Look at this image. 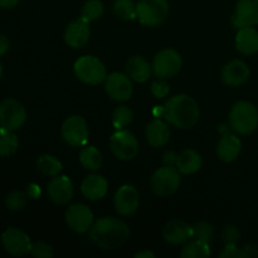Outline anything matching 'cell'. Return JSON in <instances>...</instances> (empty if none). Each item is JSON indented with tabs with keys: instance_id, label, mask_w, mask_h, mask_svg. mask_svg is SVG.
Instances as JSON below:
<instances>
[{
	"instance_id": "29",
	"label": "cell",
	"mask_w": 258,
	"mask_h": 258,
	"mask_svg": "<svg viewBox=\"0 0 258 258\" xmlns=\"http://www.w3.org/2000/svg\"><path fill=\"white\" fill-rule=\"evenodd\" d=\"M19 141H18L17 135L12 131L2 130L0 135V156L2 158H8V156L14 155L15 151L18 150Z\"/></svg>"
},
{
	"instance_id": "27",
	"label": "cell",
	"mask_w": 258,
	"mask_h": 258,
	"mask_svg": "<svg viewBox=\"0 0 258 258\" xmlns=\"http://www.w3.org/2000/svg\"><path fill=\"white\" fill-rule=\"evenodd\" d=\"M209 256H211L209 243L196 238L186 244L180 253L181 258H207Z\"/></svg>"
},
{
	"instance_id": "7",
	"label": "cell",
	"mask_w": 258,
	"mask_h": 258,
	"mask_svg": "<svg viewBox=\"0 0 258 258\" xmlns=\"http://www.w3.org/2000/svg\"><path fill=\"white\" fill-rule=\"evenodd\" d=\"M27 120L25 108L19 101L8 98L0 103V127L4 131L19 130Z\"/></svg>"
},
{
	"instance_id": "45",
	"label": "cell",
	"mask_w": 258,
	"mask_h": 258,
	"mask_svg": "<svg viewBox=\"0 0 258 258\" xmlns=\"http://www.w3.org/2000/svg\"><path fill=\"white\" fill-rule=\"evenodd\" d=\"M153 113H154V116H155L156 118L160 117V116H164V106H163V107H160V106H155Z\"/></svg>"
},
{
	"instance_id": "36",
	"label": "cell",
	"mask_w": 258,
	"mask_h": 258,
	"mask_svg": "<svg viewBox=\"0 0 258 258\" xmlns=\"http://www.w3.org/2000/svg\"><path fill=\"white\" fill-rule=\"evenodd\" d=\"M221 238L226 244H237L241 238V232L236 226H227L222 231Z\"/></svg>"
},
{
	"instance_id": "19",
	"label": "cell",
	"mask_w": 258,
	"mask_h": 258,
	"mask_svg": "<svg viewBox=\"0 0 258 258\" xmlns=\"http://www.w3.org/2000/svg\"><path fill=\"white\" fill-rule=\"evenodd\" d=\"M249 77V68L244 62L239 59L231 60L224 66L222 71V80L227 86L238 87L243 85Z\"/></svg>"
},
{
	"instance_id": "43",
	"label": "cell",
	"mask_w": 258,
	"mask_h": 258,
	"mask_svg": "<svg viewBox=\"0 0 258 258\" xmlns=\"http://www.w3.org/2000/svg\"><path fill=\"white\" fill-rule=\"evenodd\" d=\"M164 161H165L168 165H173L174 163H176V158H178V155H175V154L173 153V151H168V153L165 154V156H164Z\"/></svg>"
},
{
	"instance_id": "22",
	"label": "cell",
	"mask_w": 258,
	"mask_h": 258,
	"mask_svg": "<svg viewBox=\"0 0 258 258\" xmlns=\"http://www.w3.org/2000/svg\"><path fill=\"white\" fill-rule=\"evenodd\" d=\"M146 139L148 143L154 148H161L166 145L170 139V128L168 123L164 122L160 118H155L151 121L146 127Z\"/></svg>"
},
{
	"instance_id": "28",
	"label": "cell",
	"mask_w": 258,
	"mask_h": 258,
	"mask_svg": "<svg viewBox=\"0 0 258 258\" xmlns=\"http://www.w3.org/2000/svg\"><path fill=\"white\" fill-rule=\"evenodd\" d=\"M38 170L47 176H57L62 170V163L53 155H42L37 161Z\"/></svg>"
},
{
	"instance_id": "10",
	"label": "cell",
	"mask_w": 258,
	"mask_h": 258,
	"mask_svg": "<svg viewBox=\"0 0 258 258\" xmlns=\"http://www.w3.org/2000/svg\"><path fill=\"white\" fill-rule=\"evenodd\" d=\"M62 138L68 145L82 146L87 143L88 127L81 116H70L62 125Z\"/></svg>"
},
{
	"instance_id": "12",
	"label": "cell",
	"mask_w": 258,
	"mask_h": 258,
	"mask_svg": "<svg viewBox=\"0 0 258 258\" xmlns=\"http://www.w3.org/2000/svg\"><path fill=\"white\" fill-rule=\"evenodd\" d=\"M66 222L72 231L85 233L93 224V213L83 204H73L66 212Z\"/></svg>"
},
{
	"instance_id": "13",
	"label": "cell",
	"mask_w": 258,
	"mask_h": 258,
	"mask_svg": "<svg viewBox=\"0 0 258 258\" xmlns=\"http://www.w3.org/2000/svg\"><path fill=\"white\" fill-rule=\"evenodd\" d=\"M106 92L115 101H127L133 96V83L127 75L113 72L106 77Z\"/></svg>"
},
{
	"instance_id": "40",
	"label": "cell",
	"mask_w": 258,
	"mask_h": 258,
	"mask_svg": "<svg viewBox=\"0 0 258 258\" xmlns=\"http://www.w3.org/2000/svg\"><path fill=\"white\" fill-rule=\"evenodd\" d=\"M243 251L247 257H257L258 256V246L256 244H247L243 247Z\"/></svg>"
},
{
	"instance_id": "33",
	"label": "cell",
	"mask_w": 258,
	"mask_h": 258,
	"mask_svg": "<svg viewBox=\"0 0 258 258\" xmlns=\"http://www.w3.org/2000/svg\"><path fill=\"white\" fill-rule=\"evenodd\" d=\"M27 193H23V191H12L5 198V206L10 211H22L27 206Z\"/></svg>"
},
{
	"instance_id": "9",
	"label": "cell",
	"mask_w": 258,
	"mask_h": 258,
	"mask_svg": "<svg viewBox=\"0 0 258 258\" xmlns=\"http://www.w3.org/2000/svg\"><path fill=\"white\" fill-rule=\"evenodd\" d=\"M183 60L180 54L175 49H163L154 57L153 70L156 77L161 80H168L174 77L180 71Z\"/></svg>"
},
{
	"instance_id": "5",
	"label": "cell",
	"mask_w": 258,
	"mask_h": 258,
	"mask_svg": "<svg viewBox=\"0 0 258 258\" xmlns=\"http://www.w3.org/2000/svg\"><path fill=\"white\" fill-rule=\"evenodd\" d=\"M181 183L180 171L173 165L159 168L151 176V189L159 197H168L175 193Z\"/></svg>"
},
{
	"instance_id": "6",
	"label": "cell",
	"mask_w": 258,
	"mask_h": 258,
	"mask_svg": "<svg viewBox=\"0 0 258 258\" xmlns=\"http://www.w3.org/2000/svg\"><path fill=\"white\" fill-rule=\"evenodd\" d=\"M75 73L87 85H98L107 77L105 64L93 55H83L78 58L75 63Z\"/></svg>"
},
{
	"instance_id": "38",
	"label": "cell",
	"mask_w": 258,
	"mask_h": 258,
	"mask_svg": "<svg viewBox=\"0 0 258 258\" xmlns=\"http://www.w3.org/2000/svg\"><path fill=\"white\" fill-rule=\"evenodd\" d=\"M222 258H247L243 249L237 248L236 244H226L224 251L219 254Z\"/></svg>"
},
{
	"instance_id": "37",
	"label": "cell",
	"mask_w": 258,
	"mask_h": 258,
	"mask_svg": "<svg viewBox=\"0 0 258 258\" xmlns=\"http://www.w3.org/2000/svg\"><path fill=\"white\" fill-rule=\"evenodd\" d=\"M169 91H170V87H169L168 83L164 80H161V78H159L158 81H154L153 85H151V93L158 98L165 97L169 93Z\"/></svg>"
},
{
	"instance_id": "3",
	"label": "cell",
	"mask_w": 258,
	"mask_h": 258,
	"mask_svg": "<svg viewBox=\"0 0 258 258\" xmlns=\"http://www.w3.org/2000/svg\"><path fill=\"white\" fill-rule=\"evenodd\" d=\"M229 123L237 134L248 135L258 127V111L253 103L239 101L229 112Z\"/></svg>"
},
{
	"instance_id": "24",
	"label": "cell",
	"mask_w": 258,
	"mask_h": 258,
	"mask_svg": "<svg viewBox=\"0 0 258 258\" xmlns=\"http://www.w3.org/2000/svg\"><path fill=\"white\" fill-rule=\"evenodd\" d=\"M236 47L243 54H254L258 52V32L252 27H243L236 37Z\"/></svg>"
},
{
	"instance_id": "32",
	"label": "cell",
	"mask_w": 258,
	"mask_h": 258,
	"mask_svg": "<svg viewBox=\"0 0 258 258\" xmlns=\"http://www.w3.org/2000/svg\"><path fill=\"white\" fill-rule=\"evenodd\" d=\"M133 111L126 106H120L116 108L112 113V125L117 130H122L127 125H130L133 121Z\"/></svg>"
},
{
	"instance_id": "21",
	"label": "cell",
	"mask_w": 258,
	"mask_h": 258,
	"mask_svg": "<svg viewBox=\"0 0 258 258\" xmlns=\"http://www.w3.org/2000/svg\"><path fill=\"white\" fill-rule=\"evenodd\" d=\"M242 150V143L239 138L236 135H224L219 140L218 146H217V154L218 158L224 163H232L238 158Z\"/></svg>"
},
{
	"instance_id": "35",
	"label": "cell",
	"mask_w": 258,
	"mask_h": 258,
	"mask_svg": "<svg viewBox=\"0 0 258 258\" xmlns=\"http://www.w3.org/2000/svg\"><path fill=\"white\" fill-rule=\"evenodd\" d=\"M30 254L37 258H52L54 256V251L52 246L44 242H35V243H32Z\"/></svg>"
},
{
	"instance_id": "17",
	"label": "cell",
	"mask_w": 258,
	"mask_h": 258,
	"mask_svg": "<svg viewBox=\"0 0 258 258\" xmlns=\"http://www.w3.org/2000/svg\"><path fill=\"white\" fill-rule=\"evenodd\" d=\"M163 236L168 243L178 246L193 238V227L180 219H174L165 224L163 229Z\"/></svg>"
},
{
	"instance_id": "4",
	"label": "cell",
	"mask_w": 258,
	"mask_h": 258,
	"mask_svg": "<svg viewBox=\"0 0 258 258\" xmlns=\"http://www.w3.org/2000/svg\"><path fill=\"white\" fill-rule=\"evenodd\" d=\"M138 19L146 27H158L169 17L168 0H140L136 4Z\"/></svg>"
},
{
	"instance_id": "39",
	"label": "cell",
	"mask_w": 258,
	"mask_h": 258,
	"mask_svg": "<svg viewBox=\"0 0 258 258\" xmlns=\"http://www.w3.org/2000/svg\"><path fill=\"white\" fill-rule=\"evenodd\" d=\"M27 196L30 199H37L40 196V188L37 184H29L27 188Z\"/></svg>"
},
{
	"instance_id": "25",
	"label": "cell",
	"mask_w": 258,
	"mask_h": 258,
	"mask_svg": "<svg viewBox=\"0 0 258 258\" xmlns=\"http://www.w3.org/2000/svg\"><path fill=\"white\" fill-rule=\"evenodd\" d=\"M202 164H203V159L201 154L193 149H186L179 154L175 165L181 174L189 175V174L197 173L202 168Z\"/></svg>"
},
{
	"instance_id": "8",
	"label": "cell",
	"mask_w": 258,
	"mask_h": 258,
	"mask_svg": "<svg viewBox=\"0 0 258 258\" xmlns=\"http://www.w3.org/2000/svg\"><path fill=\"white\" fill-rule=\"evenodd\" d=\"M110 148L118 160H133L139 153V143L133 133L127 130H118L110 139Z\"/></svg>"
},
{
	"instance_id": "15",
	"label": "cell",
	"mask_w": 258,
	"mask_h": 258,
	"mask_svg": "<svg viewBox=\"0 0 258 258\" xmlns=\"http://www.w3.org/2000/svg\"><path fill=\"white\" fill-rule=\"evenodd\" d=\"M234 28L253 27L258 24V0H238L236 13L232 17Z\"/></svg>"
},
{
	"instance_id": "46",
	"label": "cell",
	"mask_w": 258,
	"mask_h": 258,
	"mask_svg": "<svg viewBox=\"0 0 258 258\" xmlns=\"http://www.w3.org/2000/svg\"><path fill=\"white\" fill-rule=\"evenodd\" d=\"M2 75H3V67H2V63H0V78H2Z\"/></svg>"
},
{
	"instance_id": "20",
	"label": "cell",
	"mask_w": 258,
	"mask_h": 258,
	"mask_svg": "<svg viewBox=\"0 0 258 258\" xmlns=\"http://www.w3.org/2000/svg\"><path fill=\"white\" fill-rule=\"evenodd\" d=\"M81 191L90 201H100L107 193V180L98 174L86 176L81 184Z\"/></svg>"
},
{
	"instance_id": "2",
	"label": "cell",
	"mask_w": 258,
	"mask_h": 258,
	"mask_svg": "<svg viewBox=\"0 0 258 258\" xmlns=\"http://www.w3.org/2000/svg\"><path fill=\"white\" fill-rule=\"evenodd\" d=\"M164 117L178 128H190L198 122L199 107L193 97L176 95L164 105Z\"/></svg>"
},
{
	"instance_id": "16",
	"label": "cell",
	"mask_w": 258,
	"mask_h": 258,
	"mask_svg": "<svg viewBox=\"0 0 258 258\" xmlns=\"http://www.w3.org/2000/svg\"><path fill=\"white\" fill-rule=\"evenodd\" d=\"M91 29L88 27V22L80 18L67 25L64 30V40L70 47L78 49L85 47L90 40Z\"/></svg>"
},
{
	"instance_id": "14",
	"label": "cell",
	"mask_w": 258,
	"mask_h": 258,
	"mask_svg": "<svg viewBox=\"0 0 258 258\" xmlns=\"http://www.w3.org/2000/svg\"><path fill=\"white\" fill-rule=\"evenodd\" d=\"M115 209L120 216L128 217L135 213L140 204L139 191L133 185H122L117 189L113 198Z\"/></svg>"
},
{
	"instance_id": "26",
	"label": "cell",
	"mask_w": 258,
	"mask_h": 258,
	"mask_svg": "<svg viewBox=\"0 0 258 258\" xmlns=\"http://www.w3.org/2000/svg\"><path fill=\"white\" fill-rule=\"evenodd\" d=\"M80 161L85 169L96 171L102 166L103 158L102 154L100 153L97 148H95V146H86V148L81 150Z\"/></svg>"
},
{
	"instance_id": "44",
	"label": "cell",
	"mask_w": 258,
	"mask_h": 258,
	"mask_svg": "<svg viewBox=\"0 0 258 258\" xmlns=\"http://www.w3.org/2000/svg\"><path fill=\"white\" fill-rule=\"evenodd\" d=\"M135 257L136 258H155V254H154L151 251H149V249H144V251L138 252V253L135 254Z\"/></svg>"
},
{
	"instance_id": "23",
	"label": "cell",
	"mask_w": 258,
	"mask_h": 258,
	"mask_svg": "<svg viewBox=\"0 0 258 258\" xmlns=\"http://www.w3.org/2000/svg\"><path fill=\"white\" fill-rule=\"evenodd\" d=\"M126 75L131 78V80L136 81L139 83L146 82L150 78L151 75V67L150 63L145 59V58L140 57V55H135V57L130 58L125 66Z\"/></svg>"
},
{
	"instance_id": "30",
	"label": "cell",
	"mask_w": 258,
	"mask_h": 258,
	"mask_svg": "<svg viewBox=\"0 0 258 258\" xmlns=\"http://www.w3.org/2000/svg\"><path fill=\"white\" fill-rule=\"evenodd\" d=\"M113 13L116 17L122 20H133L138 18L136 4L133 0H115L113 2Z\"/></svg>"
},
{
	"instance_id": "31",
	"label": "cell",
	"mask_w": 258,
	"mask_h": 258,
	"mask_svg": "<svg viewBox=\"0 0 258 258\" xmlns=\"http://www.w3.org/2000/svg\"><path fill=\"white\" fill-rule=\"evenodd\" d=\"M103 10H105V7H103L102 2H100V0H88L83 5L82 17L81 18L88 23L93 22V20H97L98 18L102 17Z\"/></svg>"
},
{
	"instance_id": "1",
	"label": "cell",
	"mask_w": 258,
	"mask_h": 258,
	"mask_svg": "<svg viewBox=\"0 0 258 258\" xmlns=\"http://www.w3.org/2000/svg\"><path fill=\"white\" fill-rule=\"evenodd\" d=\"M130 228L123 221L113 217H102L93 222L90 229V238L102 249H117L127 241Z\"/></svg>"
},
{
	"instance_id": "18",
	"label": "cell",
	"mask_w": 258,
	"mask_h": 258,
	"mask_svg": "<svg viewBox=\"0 0 258 258\" xmlns=\"http://www.w3.org/2000/svg\"><path fill=\"white\" fill-rule=\"evenodd\" d=\"M48 196L55 204H67L73 198V183L68 176H54L48 184Z\"/></svg>"
},
{
	"instance_id": "11",
	"label": "cell",
	"mask_w": 258,
	"mask_h": 258,
	"mask_svg": "<svg viewBox=\"0 0 258 258\" xmlns=\"http://www.w3.org/2000/svg\"><path fill=\"white\" fill-rule=\"evenodd\" d=\"M2 246L12 256H24L30 253L32 242L29 236L17 228H8L2 234Z\"/></svg>"
},
{
	"instance_id": "42",
	"label": "cell",
	"mask_w": 258,
	"mask_h": 258,
	"mask_svg": "<svg viewBox=\"0 0 258 258\" xmlns=\"http://www.w3.org/2000/svg\"><path fill=\"white\" fill-rule=\"evenodd\" d=\"M19 2L20 0H0V8H4V9H12V8L17 7Z\"/></svg>"
},
{
	"instance_id": "34",
	"label": "cell",
	"mask_w": 258,
	"mask_h": 258,
	"mask_svg": "<svg viewBox=\"0 0 258 258\" xmlns=\"http://www.w3.org/2000/svg\"><path fill=\"white\" fill-rule=\"evenodd\" d=\"M213 227L207 223V222H201V223H197L193 227V238L201 239L206 243H211L212 239H213Z\"/></svg>"
},
{
	"instance_id": "41",
	"label": "cell",
	"mask_w": 258,
	"mask_h": 258,
	"mask_svg": "<svg viewBox=\"0 0 258 258\" xmlns=\"http://www.w3.org/2000/svg\"><path fill=\"white\" fill-rule=\"evenodd\" d=\"M9 47L10 43L8 38L4 37V35H0V55H4L9 50Z\"/></svg>"
}]
</instances>
